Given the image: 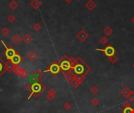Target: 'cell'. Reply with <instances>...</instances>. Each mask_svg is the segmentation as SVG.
<instances>
[{
    "mask_svg": "<svg viewBox=\"0 0 134 113\" xmlns=\"http://www.w3.org/2000/svg\"><path fill=\"white\" fill-rule=\"evenodd\" d=\"M41 2L39 1V0H32V1L31 2L30 5L32 7V8L34 10H38L39 7L41 6Z\"/></svg>",
    "mask_w": 134,
    "mask_h": 113,
    "instance_id": "e0dca14e",
    "label": "cell"
},
{
    "mask_svg": "<svg viewBox=\"0 0 134 113\" xmlns=\"http://www.w3.org/2000/svg\"><path fill=\"white\" fill-rule=\"evenodd\" d=\"M99 42H100V43L103 46H105V45H108V38L106 37V36H102L100 40H99Z\"/></svg>",
    "mask_w": 134,
    "mask_h": 113,
    "instance_id": "d4e9b609",
    "label": "cell"
},
{
    "mask_svg": "<svg viewBox=\"0 0 134 113\" xmlns=\"http://www.w3.org/2000/svg\"><path fill=\"white\" fill-rule=\"evenodd\" d=\"M128 99L129 102H134V92L133 91L130 92V94L128 97Z\"/></svg>",
    "mask_w": 134,
    "mask_h": 113,
    "instance_id": "d590c367",
    "label": "cell"
},
{
    "mask_svg": "<svg viewBox=\"0 0 134 113\" xmlns=\"http://www.w3.org/2000/svg\"><path fill=\"white\" fill-rule=\"evenodd\" d=\"M1 42H2V43L3 44L4 47L6 48V50H5V52L3 53V54L6 56V58L8 59V61H10V60L12 59L13 56L17 53V51H16L15 49H14L13 47L7 46L4 43V42H3V40H2Z\"/></svg>",
    "mask_w": 134,
    "mask_h": 113,
    "instance_id": "5b68a950",
    "label": "cell"
},
{
    "mask_svg": "<svg viewBox=\"0 0 134 113\" xmlns=\"http://www.w3.org/2000/svg\"><path fill=\"white\" fill-rule=\"evenodd\" d=\"M65 3H72L73 0H63Z\"/></svg>",
    "mask_w": 134,
    "mask_h": 113,
    "instance_id": "b9f144b4",
    "label": "cell"
},
{
    "mask_svg": "<svg viewBox=\"0 0 134 113\" xmlns=\"http://www.w3.org/2000/svg\"><path fill=\"white\" fill-rule=\"evenodd\" d=\"M85 6H86V8L89 10V11H93L96 6V4L95 3V2L93 0H88L86 2V3L85 4Z\"/></svg>",
    "mask_w": 134,
    "mask_h": 113,
    "instance_id": "30bf717a",
    "label": "cell"
},
{
    "mask_svg": "<svg viewBox=\"0 0 134 113\" xmlns=\"http://www.w3.org/2000/svg\"><path fill=\"white\" fill-rule=\"evenodd\" d=\"M99 92V89L96 86H93L91 88H90V93L92 94H93V95H96L97 93Z\"/></svg>",
    "mask_w": 134,
    "mask_h": 113,
    "instance_id": "4316f807",
    "label": "cell"
},
{
    "mask_svg": "<svg viewBox=\"0 0 134 113\" xmlns=\"http://www.w3.org/2000/svg\"><path fill=\"white\" fill-rule=\"evenodd\" d=\"M46 98L47 99V101H54V99H55V96L54 95H49V94H47L46 95Z\"/></svg>",
    "mask_w": 134,
    "mask_h": 113,
    "instance_id": "f35d334b",
    "label": "cell"
},
{
    "mask_svg": "<svg viewBox=\"0 0 134 113\" xmlns=\"http://www.w3.org/2000/svg\"><path fill=\"white\" fill-rule=\"evenodd\" d=\"M74 79H76L78 82H79L82 84V82H84L85 79H86V75H84V74H75L74 75Z\"/></svg>",
    "mask_w": 134,
    "mask_h": 113,
    "instance_id": "5bb4252c",
    "label": "cell"
},
{
    "mask_svg": "<svg viewBox=\"0 0 134 113\" xmlns=\"http://www.w3.org/2000/svg\"><path fill=\"white\" fill-rule=\"evenodd\" d=\"M70 83H71V86H72V87L73 88H75V89H77V88L79 87L80 85H81V83H80L79 82H78V81H77L76 79H74L72 82H71Z\"/></svg>",
    "mask_w": 134,
    "mask_h": 113,
    "instance_id": "cb8c5ba5",
    "label": "cell"
},
{
    "mask_svg": "<svg viewBox=\"0 0 134 113\" xmlns=\"http://www.w3.org/2000/svg\"><path fill=\"white\" fill-rule=\"evenodd\" d=\"M68 61L70 62V65L72 66V68H73L77 65V59H75L73 58H69Z\"/></svg>",
    "mask_w": 134,
    "mask_h": 113,
    "instance_id": "484cf974",
    "label": "cell"
},
{
    "mask_svg": "<svg viewBox=\"0 0 134 113\" xmlns=\"http://www.w3.org/2000/svg\"><path fill=\"white\" fill-rule=\"evenodd\" d=\"M46 88L47 87L46 85L42 83L41 81L32 83V91L27 99H30L32 96L35 98H38L42 94V93H43L46 90Z\"/></svg>",
    "mask_w": 134,
    "mask_h": 113,
    "instance_id": "7a4b0ae2",
    "label": "cell"
},
{
    "mask_svg": "<svg viewBox=\"0 0 134 113\" xmlns=\"http://www.w3.org/2000/svg\"><path fill=\"white\" fill-rule=\"evenodd\" d=\"M130 92H131V90H129V88L127 87H124L121 91H120V94H121L124 97L128 98V97H129V94H130Z\"/></svg>",
    "mask_w": 134,
    "mask_h": 113,
    "instance_id": "2e32d148",
    "label": "cell"
},
{
    "mask_svg": "<svg viewBox=\"0 0 134 113\" xmlns=\"http://www.w3.org/2000/svg\"><path fill=\"white\" fill-rule=\"evenodd\" d=\"M33 40V38H32V36L31 35H29L28 33H27V34H25L24 35V37L22 38V41L24 42L25 44H29V43H31V42Z\"/></svg>",
    "mask_w": 134,
    "mask_h": 113,
    "instance_id": "9a60e30c",
    "label": "cell"
},
{
    "mask_svg": "<svg viewBox=\"0 0 134 113\" xmlns=\"http://www.w3.org/2000/svg\"><path fill=\"white\" fill-rule=\"evenodd\" d=\"M10 29L8 27H3V29L1 30V33L3 35H5V36H7L9 34H10Z\"/></svg>",
    "mask_w": 134,
    "mask_h": 113,
    "instance_id": "f546056e",
    "label": "cell"
},
{
    "mask_svg": "<svg viewBox=\"0 0 134 113\" xmlns=\"http://www.w3.org/2000/svg\"><path fill=\"white\" fill-rule=\"evenodd\" d=\"M132 68H134V64H133V65H132Z\"/></svg>",
    "mask_w": 134,
    "mask_h": 113,
    "instance_id": "ee69618b",
    "label": "cell"
},
{
    "mask_svg": "<svg viewBox=\"0 0 134 113\" xmlns=\"http://www.w3.org/2000/svg\"><path fill=\"white\" fill-rule=\"evenodd\" d=\"M72 69L75 74H84L86 75L91 71V68L81 58H77V65Z\"/></svg>",
    "mask_w": 134,
    "mask_h": 113,
    "instance_id": "6da1fadb",
    "label": "cell"
},
{
    "mask_svg": "<svg viewBox=\"0 0 134 113\" xmlns=\"http://www.w3.org/2000/svg\"><path fill=\"white\" fill-rule=\"evenodd\" d=\"M63 75H64L65 79H66V80L68 82H71L74 79V75H75V73L73 72V69L72 68L70 69L69 71H68V72H63Z\"/></svg>",
    "mask_w": 134,
    "mask_h": 113,
    "instance_id": "ba28073f",
    "label": "cell"
},
{
    "mask_svg": "<svg viewBox=\"0 0 134 113\" xmlns=\"http://www.w3.org/2000/svg\"><path fill=\"white\" fill-rule=\"evenodd\" d=\"M39 81L40 80L34 74H32V75H30V82L34 83V82H39Z\"/></svg>",
    "mask_w": 134,
    "mask_h": 113,
    "instance_id": "83f0119b",
    "label": "cell"
},
{
    "mask_svg": "<svg viewBox=\"0 0 134 113\" xmlns=\"http://www.w3.org/2000/svg\"><path fill=\"white\" fill-rule=\"evenodd\" d=\"M11 41H12V42H13V44L18 45V44L20 43L21 42H22V38H21L18 34H16V35H14L12 37Z\"/></svg>",
    "mask_w": 134,
    "mask_h": 113,
    "instance_id": "8fae6325",
    "label": "cell"
},
{
    "mask_svg": "<svg viewBox=\"0 0 134 113\" xmlns=\"http://www.w3.org/2000/svg\"><path fill=\"white\" fill-rule=\"evenodd\" d=\"M108 60L110 61L111 64H112V65H115V64H116L118 61V58L116 56V55H113L111 56H109L108 58Z\"/></svg>",
    "mask_w": 134,
    "mask_h": 113,
    "instance_id": "7402d4cb",
    "label": "cell"
},
{
    "mask_svg": "<svg viewBox=\"0 0 134 113\" xmlns=\"http://www.w3.org/2000/svg\"><path fill=\"white\" fill-rule=\"evenodd\" d=\"M72 107V104H71L70 102H65L63 104V108H64L66 111H69Z\"/></svg>",
    "mask_w": 134,
    "mask_h": 113,
    "instance_id": "d6a6232c",
    "label": "cell"
},
{
    "mask_svg": "<svg viewBox=\"0 0 134 113\" xmlns=\"http://www.w3.org/2000/svg\"><path fill=\"white\" fill-rule=\"evenodd\" d=\"M99 104H100V101L98 100L97 98H93L91 101V104L94 106V107H96V106L99 105Z\"/></svg>",
    "mask_w": 134,
    "mask_h": 113,
    "instance_id": "1f68e13d",
    "label": "cell"
},
{
    "mask_svg": "<svg viewBox=\"0 0 134 113\" xmlns=\"http://www.w3.org/2000/svg\"><path fill=\"white\" fill-rule=\"evenodd\" d=\"M96 50L102 52L103 53H104L106 56L109 58V56H111L113 55H115V53H117L116 49L111 44H108L107 46H106L104 49H100V48H96Z\"/></svg>",
    "mask_w": 134,
    "mask_h": 113,
    "instance_id": "277c9868",
    "label": "cell"
},
{
    "mask_svg": "<svg viewBox=\"0 0 134 113\" xmlns=\"http://www.w3.org/2000/svg\"><path fill=\"white\" fill-rule=\"evenodd\" d=\"M132 23L134 24V16H133V17H132Z\"/></svg>",
    "mask_w": 134,
    "mask_h": 113,
    "instance_id": "7bdbcfd3",
    "label": "cell"
},
{
    "mask_svg": "<svg viewBox=\"0 0 134 113\" xmlns=\"http://www.w3.org/2000/svg\"><path fill=\"white\" fill-rule=\"evenodd\" d=\"M23 61V58H22V56H21L18 53H17L15 55H14L12 59L10 60V61L13 64V65H19V64Z\"/></svg>",
    "mask_w": 134,
    "mask_h": 113,
    "instance_id": "9c48e42d",
    "label": "cell"
},
{
    "mask_svg": "<svg viewBox=\"0 0 134 113\" xmlns=\"http://www.w3.org/2000/svg\"><path fill=\"white\" fill-rule=\"evenodd\" d=\"M14 65L10 61H8L6 63V71L8 72H13V69L14 68Z\"/></svg>",
    "mask_w": 134,
    "mask_h": 113,
    "instance_id": "ac0fdd59",
    "label": "cell"
},
{
    "mask_svg": "<svg viewBox=\"0 0 134 113\" xmlns=\"http://www.w3.org/2000/svg\"><path fill=\"white\" fill-rule=\"evenodd\" d=\"M9 6H10V10H17V9L18 8L19 5H18V3H17L16 1H12V2L10 3Z\"/></svg>",
    "mask_w": 134,
    "mask_h": 113,
    "instance_id": "44dd1931",
    "label": "cell"
},
{
    "mask_svg": "<svg viewBox=\"0 0 134 113\" xmlns=\"http://www.w3.org/2000/svg\"><path fill=\"white\" fill-rule=\"evenodd\" d=\"M26 89H27V91H29V93L31 94V91H32V83L30 82L29 84H28L27 86L26 87Z\"/></svg>",
    "mask_w": 134,
    "mask_h": 113,
    "instance_id": "ab89813d",
    "label": "cell"
},
{
    "mask_svg": "<svg viewBox=\"0 0 134 113\" xmlns=\"http://www.w3.org/2000/svg\"><path fill=\"white\" fill-rule=\"evenodd\" d=\"M5 72H6V62L0 56V77L4 74Z\"/></svg>",
    "mask_w": 134,
    "mask_h": 113,
    "instance_id": "4fadbf2b",
    "label": "cell"
},
{
    "mask_svg": "<svg viewBox=\"0 0 134 113\" xmlns=\"http://www.w3.org/2000/svg\"><path fill=\"white\" fill-rule=\"evenodd\" d=\"M19 75H20L21 77L23 78V79H27V78L29 76V73H28V72H27V70L21 68L20 69V72L19 73Z\"/></svg>",
    "mask_w": 134,
    "mask_h": 113,
    "instance_id": "d6986e66",
    "label": "cell"
},
{
    "mask_svg": "<svg viewBox=\"0 0 134 113\" xmlns=\"http://www.w3.org/2000/svg\"><path fill=\"white\" fill-rule=\"evenodd\" d=\"M69 59V56H68V55H63L62 58L60 59V61H67V60H68Z\"/></svg>",
    "mask_w": 134,
    "mask_h": 113,
    "instance_id": "60d3db41",
    "label": "cell"
},
{
    "mask_svg": "<svg viewBox=\"0 0 134 113\" xmlns=\"http://www.w3.org/2000/svg\"><path fill=\"white\" fill-rule=\"evenodd\" d=\"M16 17L15 16H14V15H13V14H10V15L8 17H7V20H8L9 21V22L10 23H14V22H15V21H16Z\"/></svg>",
    "mask_w": 134,
    "mask_h": 113,
    "instance_id": "4dcf8cb0",
    "label": "cell"
},
{
    "mask_svg": "<svg viewBox=\"0 0 134 113\" xmlns=\"http://www.w3.org/2000/svg\"><path fill=\"white\" fill-rule=\"evenodd\" d=\"M46 72H50L53 76H56L59 72H61L60 62H57V61L53 62L51 65L48 67V68L43 72V73H46Z\"/></svg>",
    "mask_w": 134,
    "mask_h": 113,
    "instance_id": "3957f363",
    "label": "cell"
},
{
    "mask_svg": "<svg viewBox=\"0 0 134 113\" xmlns=\"http://www.w3.org/2000/svg\"><path fill=\"white\" fill-rule=\"evenodd\" d=\"M60 69H61V72L63 73L64 72H68L70 69H72V66L70 65V62L68 61V60L67 61H63L60 62Z\"/></svg>",
    "mask_w": 134,
    "mask_h": 113,
    "instance_id": "8992f818",
    "label": "cell"
},
{
    "mask_svg": "<svg viewBox=\"0 0 134 113\" xmlns=\"http://www.w3.org/2000/svg\"><path fill=\"white\" fill-rule=\"evenodd\" d=\"M103 32L106 35H108V36H109V35H111L112 33H113V29L111 27H109V26H107L103 30Z\"/></svg>",
    "mask_w": 134,
    "mask_h": 113,
    "instance_id": "ffe728a7",
    "label": "cell"
},
{
    "mask_svg": "<svg viewBox=\"0 0 134 113\" xmlns=\"http://www.w3.org/2000/svg\"><path fill=\"white\" fill-rule=\"evenodd\" d=\"M122 107L125 108L132 107V106H131V104H130V102H129V101H125V102L122 103Z\"/></svg>",
    "mask_w": 134,
    "mask_h": 113,
    "instance_id": "74e56055",
    "label": "cell"
},
{
    "mask_svg": "<svg viewBox=\"0 0 134 113\" xmlns=\"http://www.w3.org/2000/svg\"><path fill=\"white\" fill-rule=\"evenodd\" d=\"M76 37L78 38V39H79V41L85 42L89 38V34L85 30H81L79 33L76 35Z\"/></svg>",
    "mask_w": 134,
    "mask_h": 113,
    "instance_id": "52a82bcc",
    "label": "cell"
},
{
    "mask_svg": "<svg viewBox=\"0 0 134 113\" xmlns=\"http://www.w3.org/2000/svg\"><path fill=\"white\" fill-rule=\"evenodd\" d=\"M20 69H21V68L19 65H14V68L13 69V72L15 73L16 75H19V73L20 72Z\"/></svg>",
    "mask_w": 134,
    "mask_h": 113,
    "instance_id": "836d02e7",
    "label": "cell"
},
{
    "mask_svg": "<svg viewBox=\"0 0 134 113\" xmlns=\"http://www.w3.org/2000/svg\"><path fill=\"white\" fill-rule=\"evenodd\" d=\"M56 93V91L53 88H49L47 91V94H49V95H54L55 96Z\"/></svg>",
    "mask_w": 134,
    "mask_h": 113,
    "instance_id": "8d00e7d4",
    "label": "cell"
},
{
    "mask_svg": "<svg viewBox=\"0 0 134 113\" xmlns=\"http://www.w3.org/2000/svg\"><path fill=\"white\" fill-rule=\"evenodd\" d=\"M33 74H34L35 76H36L39 80L42 79V77H43V72H41V71H40L39 69H36V70H35Z\"/></svg>",
    "mask_w": 134,
    "mask_h": 113,
    "instance_id": "603a6c76",
    "label": "cell"
},
{
    "mask_svg": "<svg viewBox=\"0 0 134 113\" xmlns=\"http://www.w3.org/2000/svg\"><path fill=\"white\" fill-rule=\"evenodd\" d=\"M41 28H42V26H41V24H39V23H35V24L33 25V29H34L35 32H39V31H40V30H41Z\"/></svg>",
    "mask_w": 134,
    "mask_h": 113,
    "instance_id": "e575fe53",
    "label": "cell"
},
{
    "mask_svg": "<svg viewBox=\"0 0 134 113\" xmlns=\"http://www.w3.org/2000/svg\"><path fill=\"white\" fill-rule=\"evenodd\" d=\"M27 58L30 61L33 62L38 58V54L35 51H30L29 53H28V54L27 55Z\"/></svg>",
    "mask_w": 134,
    "mask_h": 113,
    "instance_id": "7c38bea8",
    "label": "cell"
},
{
    "mask_svg": "<svg viewBox=\"0 0 134 113\" xmlns=\"http://www.w3.org/2000/svg\"><path fill=\"white\" fill-rule=\"evenodd\" d=\"M122 113H134V108L132 107L125 108L122 110Z\"/></svg>",
    "mask_w": 134,
    "mask_h": 113,
    "instance_id": "f1b7e54d",
    "label": "cell"
}]
</instances>
